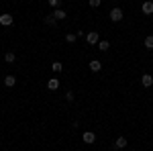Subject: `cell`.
<instances>
[{"label": "cell", "instance_id": "cell-1", "mask_svg": "<svg viewBox=\"0 0 153 151\" xmlns=\"http://www.w3.org/2000/svg\"><path fill=\"white\" fill-rule=\"evenodd\" d=\"M0 25H2V27H10L12 25V14H8V12L0 14Z\"/></svg>", "mask_w": 153, "mask_h": 151}, {"label": "cell", "instance_id": "cell-2", "mask_svg": "<svg viewBox=\"0 0 153 151\" xmlns=\"http://www.w3.org/2000/svg\"><path fill=\"white\" fill-rule=\"evenodd\" d=\"M98 41H100V39H98V33H94V31L86 35V43H88V45H98Z\"/></svg>", "mask_w": 153, "mask_h": 151}, {"label": "cell", "instance_id": "cell-3", "mask_svg": "<svg viewBox=\"0 0 153 151\" xmlns=\"http://www.w3.org/2000/svg\"><path fill=\"white\" fill-rule=\"evenodd\" d=\"M110 21H114V23L123 21V10H120V8H112V10H110Z\"/></svg>", "mask_w": 153, "mask_h": 151}, {"label": "cell", "instance_id": "cell-4", "mask_svg": "<svg viewBox=\"0 0 153 151\" xmlns=\"http://www.w3.org/2000/svg\"><path fill=\"white\" fill-rule=\"evenodd\" d=\"M141 12H143V14H153V2H151V0H147V2H143V6H141Z\"/></svg>", "mask_w": 153, "mask_h": 151}, {"label": "cell", "instance_id": "cell-5", "mask_svg": "<svg viewBox=\"0 0 153 151\" xmlns=\"http://www.w3.org/2000/svg\"><path fill=\"white\" fill-rule=\"evenodd\" d=\"M82 139L86 141L88 145H92V143H94V141H96V135H94V133H92V131H86V133H84V137H82Z\"/></svg>", "mask_w": 153, "mask_h": 151}, {"label": "cell", "instance_id": "cell-6", "mask_svg": "<svg viewBox=\"0 0 153 151\" xmlns=\"http://www.w3.org/2000/svg\"><path fill=\"white\" fill-rule=\"evenodd\" d=\"M141 84L145 86V88H149V86H153V76H149V74H143Z\"/></svg>", "mask_w": 153, "mask_h": 151}, {"label": "cell", "instance_id": "cell-7", "mask_svg": "<svg viewBox=\"0 0 153 151\" xmlns=\"http://www.w3.org/2000/svg\"><path fill=\"white\" fill-rule=\"evenodd\" d=\"M47 88H49V90H57V88H59V80H57V78H51V80L47 82Z\"/></svg>", "mask_w": 153, "mask_h": 151}, {"label": "cell", "instance_id": "cell-8", "mask_svg": "<svg viewBox=\"0 0 153 151\" xmlns=\"http://www.w3.org/2000/svg\"><path fill=\"white\" fill-rule=\"evenodd\" d=\"M100 68H102V63H100L98 59H92V61H90V70L92 71H100Z\"/></svg>", "mask_w": 153, "mask_h": 151}, {"label": "cell", "instance_id": "cell-9", "mask_svg": "<svg viewBox=\"0 0 153 151\" xmlns=\"http://www.w3.org/2000/svg\"><path fill=\"white\" fill-rule=\"evenodd\" d=\"M14 84H16V80H14V76H6V78H4V86H6V88H12Z\"/></svg>", "mask_w": 153, "mask_h": 151}, {"label": "cell", "instance_id": "cell-10", "mask_svg": "<svg viewBox=\"0 0 153 151\" xmlns=\"http://www.w3.org/2000/svg\"><path fill=\"white\" fill-rule=\"evenodd\" d=\"M114 147H118V149H123V147H127V139H125V137H118V139L114 141Z\"/></svg>", "mask_w": 153, "mask_h": 151}, {"label": "cell", "instance_id": "cell-11", "mask_svg": "<svg viewBox=\"0 0 153 151\" xmlns=\"http://www.w3.org/2000/svg\"><path fill=\"white\" fill-rule=\"evenodd\" d=\"M51 70L55 71V74H59V71L63 70V65H61V61H53V63H51Z\"/></svg>", "mask_w": 153, "mask_h": 151}, {"label": "cell", "instance_id": "cell-12", "mask_svg": "<svg viewBox=\"0 0 153 151\" xmlns=\"http://www.w3.org/2000/svg\"><path fill=\"white\" fill-rule=\"evenodd\" d=\"M53 16H55V21H63L65 19V10H53Z\"/></svg>", "mask_w": 153, "mask_h": 151}, {"label": "cell", "instance_id": "cell-13", "mask_svg": "<svg viewBox=\"0 0 153 151\" xmlns=\"http://www.w3.org/2000/svg\"><path fill=\"white\" fill-rule=\"evenodd\" d=\"M108 47H110V43H108V41H98V49H100V51H106Z\"/></svg>", "mask_w": 153, "mask_h": 151}, {"label": "cell", "instance_id": "cell-14", "mask_svg": "<svg viewBox=\"0 0 153 151\" xmlns=\"http://www.w3.org/2000/svg\"><path fill=\"white\" fill-rule=\"evenodd\" d=\"M145 47H147V49H153V35L145 37Z\"/></svg>", "mask_w": 153, "mask_h": 151}, {"label": "cell", "instance_id": "cell-15", "mask_svg": "<svg viewBox=\"0 0 153 151\" xmlns=\"http://www.w3.org/2000/svg\"><path fill=\"white\" fill-rule=\"evenodd\" d=\"M4 61H6V63H12V61H14V53H12V51H8V53L4 55Z\"/></svg>", "mask_w": 153, "mask_h": 151}, {"label": "cell", "instance_id": "cell-16", "mask_svg": "<svg viewBox=\"0 0 153 151\" xmlns=\"http://www.w3.org/2000/svg\"><path fill=\"white\" fill-rule=\"evenodd\" d=\"M76 39H78V35H65V41H68V43H74V41H76Z\"/></svg>", "mask_w": 153, "mask_h": 151}, {"label": "cell", "instance_id": "cell-17", "mask_svg": "<svg viewBox=\"0 0 153 151\" xmlns=\"http://www.w3.org/2000/svg\"><path fill=\"white\" fill-rule=\"evenodd\" d=\"M90 6H92V8H98V6H100V0H90Z\"/></svg>", "mask_w": 153, "mask_h": 151}, {"label": "cell", "instance_id": "cell-18", "mask_svg": "<svg viewBox=\"0 0 153 151\" xmlns=\"http://www.w3.org/2000/svg\"><path fill=\"white\" fill-rule=\"evenodd\" d=\"M45 23H47V25H53V23H55V16H53V14H51V16H47V19H45Z\"/></svg>", "mask_w": 153, "mask_h": 151}, {"label": "cell", "instance_id": "cell-19", "mask_svg": "<svg viewBox=\"0 0 153 151\" xmlns=\"http://www.w3.org/2000/svg\"><path fill=\"white\" fill-rule=\"evenodd\" d=\"M47 2L53 6V8H57V6H59V0H47Z\"/></svg>", "mask_w": 153, "mask_h": 151}, {"label": "cell", "instance_id": "cell-20", "mask_svg": "<svg viewBox=\"0 0 153 151\" xmlns=\"http://www.w3.org/2000/svg\"><path fill=\"white\" fill-rule=\"evenodd\" d=\"M65 98H68V100L71 102V100H74V92H68V94H65Z\"/></svg>", "mask_w": 153, "mask_h": 151}]
</instances>
